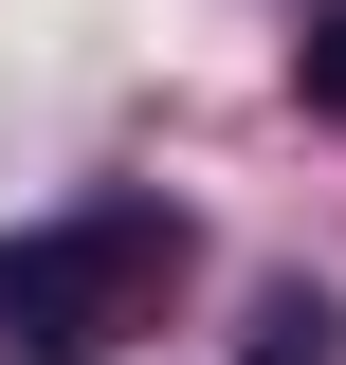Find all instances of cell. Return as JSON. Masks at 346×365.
<instances>
[{
	"label": "cell",
	"instance_id": "cell-2",
	"mask_svg": "<svg viewBox=\"0 0 346 365\" xmlns=\"http://www.w3.org/2000/svg\"><path fill=\"white\" fill-rule=\"evenodd\" d=\"M256 365H346L328 347V292H273V311H256Z\"/></svg>",
	"mask_w": 346,
	"mask_h": 365
},
{
	"label": "cell",
	"instance_id": "cell-3",
	"mask_svg": "<svg viewBox=\"0 0 346 365\" xmlns=\"http://www.w3.org/2000/svg\"><path fill=\"white\" fill-rule=\"evenodd\" d=\"M292 91H310V110L346 128V19H310V37H292Z\"/></svg>",
	"mask_w": 346,
	"mask_h": 365
},
{
	"label": "cell",
	"instance_id": "cell-1",
	"mask_svg": "<svg viewBox=\"0 0 346 365\" xmlns=\"http://www.w3.org/2000/svg\"><path fill=\"white\" fill-rule=\"evenodd\" d=\"M164 274H182L164 201H73V220L0 237V347L19 365H91V347H128V329L164 311Z\"/></svg>",
	"mask_w": 346,
	"mask_h": 365
}]
</instances>
